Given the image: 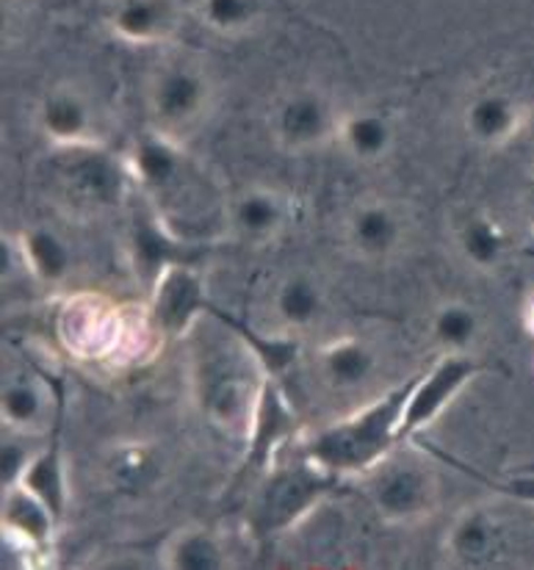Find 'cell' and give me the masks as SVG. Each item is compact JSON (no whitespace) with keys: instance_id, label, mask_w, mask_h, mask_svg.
Returning <instances> with one entry per match:
<instances>
[{"instance_id":"cell-2","label":"cell","mask_w":534,"mask_h":570,"mask_svg":"<svg viewBox=\"0 0 534 570\" xmlns=\"http://www.w3.org/2000/svg\"><path fill=\"white\" fill-rule=\"evenodd\" d=\"M474 374L476 366L463 352H448L427 377L411 387V396H407L405 413L399 421V438L413 435V432L432 424L446 410V404L468 385Z\"/></svg>"},{"instance_id":"cell-1","label":"cell","mask_w":534,"mask_h":570,"mask_svg":"<svg viewBox=\"0 0 534 570\" xmlns=\"http://www.w3.org/2000/svg\"><path fill=\"white\" fill-rule=\"evenodd\" d=\"M411 387L390 393L385 402H377L352 421L324 430L310 443V460L324 471L372 469L388 452L390 441L399 438V421L405 413Z\"/></svg>"},{"instance_id":"cell-3","label":"cell","mask_w":534,"mask_h":570,"mask_svg":"<svg viewBox=\"0 0 534 570\" xmlns=\"http://www.w3.org/2000/svg\"><path fill=\"white\" fill-rule=\"evenodd\" d=\"M208 106L206 78L189 67H172L158 72L150 89V108L164 128L175 130L195 122Z\"/></svg>"},{"instance_id":"cell-27","label":"cell","mask_w":534,"mask_h":570,"mask_svg":"<svg viewBox=\"0 0 534 570\" xmlns=\"http://www.w3.org/2000/svg\"><path fill=\"white\" fill-rule=\"evenodd\" d=\"M31 458L33 454H28L20 443H3V449H0V484H3V490L17 488L22 482Z\"/></svg>"},{"instance_id":"cell-25","label":"cell","mask_w":534,"mask_h":570,"mask_svg":"<svg viewBox=\"0 0 534 570\" xmlns=\"http://www.w3.org/2000/svg\"><path fill=\"white\" fill-rule=\"evenodd\" d=\"M493 529L485 521V515L474 512V515H465L463 521L454 527L452 532V551L463 560H476V557L485 554L491 549Z\"/></svg>"},{"instance_id":"cell-26","label":"cell","mask_w":534,"mask_h":570,"mask_svg":"<svg viewBox=\"0 0 534 570\" xmlns=\"http://www.w3.org/2000/svg\"><path fill=\"white\" fill-rule=\"evenodd\" d=\"M136 253H139L141 269H150L156 281L161 277V272L167 269V266H172L169 264L172 247H169L167 238L158 230H152V227H139V233H136Z\"/></svg>"},{"instance_id":"cell-4","label":"cell","mask_w":534,"mask_h":570,"mask_svg":"<svg viewBox=\"0 0 534 570\" xmlns=\"http://www.w3.org/2000/svg\"><path fill=\"white\" fill-rule=\"evenodd\" d=\"M275 134L288 150H310L333 134V111L316 92L288 97L275 117Z\"/></svg>"},{"instance_id":"cell-29","label":"cell","mask_w":534,"mask_h":570,"mask_svg":"<svg viewBox=\"0 0 534 570\" xmlns=\"http://www.w3.org/2000/svg\"><path fill=\"white\" fill-rule=\"evenodd\" d=\"M530 216H532V222H534V189L530 194Z\"/></svg>"},{"instance_id":"cell-22","label":"cell","mask_w":534,"mask_h":570,"mask_svg":"<svg viewBox=\"0 0 534 570\" xmlns=\"http://www.w3.org/2000/svg\"><path fill=\"white\" fill-rule=\"evenodd\" d=\"M0 410H3V421H9L17 430H28V426H37L42 421L44 396L33 382H11L3 387Z\"/></svg>"},{"instance_id":"cell-10","label":"cell","mask_w":534,"mask_h":570,"mask_svg":"<svg viewBox=\"0 0 534 570\" xmlns=\"http://www.w3.org/2000/svg\"><path fill=\"white\" fill-rule=\"evenodd\" d=\"M322 482L308 471H297V474H283L269 484L264 493V504H260V521L264 527H283L299 512L308 510L314 499L319 495Z\"/></svg>"},{"instance_id":"cell-12","label":"cell","mask_w":534,"mask_h":570,"mask_svg":"<svg viewBox=\"0 0 534 570\" xmlns=\"http://www.w3.org/2000/svg\"><path fill=\"white\" fill-rule=\"evenodd\" d=\"M3 529L11 538H22L26 543L37 546L44 543L53 532L56 515L37 499L33 493H28L26 488H9L3 490Z\"/></svg>"},{"instance_id":"cell-30","label":"cell","mask_w":534,"mask_h":570,"mask_svg":"<svg viewBox=\"0 0 534 570\" xmlns=\"http://www.w3.org/2000/svg\"><path fill=\"white\" fill-rule=\"evenodd\" d=\"M530 134H532V141H534V119H532V125H530Z\"/></svg>"},{"instance_id":"cell-8","label":"cell","mask_w":534,"mask_h":570,"mask_svg":"<svg viewBox=\"0 0 534 570\" xmlns=\"http://www.w3.org/2000/svg\"><path fill=\"white\" fill-rule=\"evenodd\" d=\"M402 222L388 205L372 203L355 210L349 222V242L363 258H385L399 247Z\"/></svg>"},{"instance_id":"cell-7","label":"cell","mask_w":534,"mask_h":570,"mask_svg":"<svg viewBox=\"0 0 534 570\" xmlns=\"http://www.w3.org/2000/svg\"><path fill=\"white\" fill-rule=\"evenodd\" d=\"M432 499L429 476L418 469H396L390 474L379 479L377 490H374V501L377 510L385 518L394 521H405V518L424 515Z\"/></svg>"},{"instance_id":"cell-21","label":"cell","mask_w":534,"mask_h":570,"mask_svg":"<svg viewBox=\"0 0 534 570\" xmlns=\"http://www.w3.org/2000/svg\"><path fill=\"white\" fill-rule=\"evenodd\" d=\"M476 313L463 302H448L432 318V335L446 352H465L476 338Z\"/></svg>"},{"instance_id":"cell-28","label":"cell","mask_w":534,"mask_h":570,"mask_svg":"<svg viewBox=\"0 0 534 570\" xmlns=\"http://www.w3.org/2000/svg\"><path fill=\"white\" fill-rule=\"evenodd\" d=\"M526 324H530V330L534 333V302L530 305V311H526Z\"/></svg>"},{"instance_id":"cell-11","label":"cell","mask_w":534,"mask_h":570,"mask_svg":"<svg viewBox=\"0 0 534 570\" xmlns=\"http://www.w3.org/2000/svg\"><path fill=\"white\" fill-rule=\"evenodd\" d=\"M39 122L56 145H78L92 134V108L78 92H53L42 102Z\"/></svg>"},{"instance_id":"cell-5","label":"cell","mask_w":534,"mask_h":570,"mask_svg":"<svg viewBox=\"0 0 534 570\" xmlns=\"http://www.w3.org/2000/svg\"><path fill=\"white\" fill-rule=\"evenodd\" d=\"M156 299H152V313L164 333L180 335L189 330L195 316L202 307V285L197 275H191L184 266H167L158 277Z\"/></svg>"},{"instance_id":"cell-19","label":"cell","mask_w":534,"mask_h":570,"mask_svg":"<svg viewBox=\"0 0 534 570\" xmlns=\"http://www.w3.org/2000/svg\"><path fill=\"white\" fill-rule=\"evenodd\" d=\"M322 291L308 277H291L277 288L275 311L288 327H310L322 316Z\"/></svg>"},{"instance_id":"cell-6","label":"cell","mask_w":534,"mask_h":570,"mask_svg":"<svg viewBox=\"0 0 534 570\" xmlns=\"http://www.w3.org/2000/svg\"><path fill=\"white\" fill-rule=\"evenodd\" d=\"M111 28L125 42H161L178 28V3L175 0H113Z\"/></svg>"},{"instance_id":"cell-15","label":"cell","mask_w":534,"mask_h":570,"mask_svg":"<svg viewBox=\"0 0 534 570\" xmlns=\"http://www.w3.org/2000/svg\"><path fill=\"white\" fill-rule=\"evenodd\" d=\"M20 488H26L28 493L37 495L56 518H61L67 504V479L65 469H61L59 454H56L53 449L42 454H33L26 474H22Z\"/></svg>"},{"instance_id":"cell-20","label":"cell","mask_w":534,"mask_h":570,"mask_svg":"<svg viewBox=\"0 0 534 570\" xmlns=\"http://www.w3.org/2000/svg\"><path fill=\"white\" fill-rule=\"evenodd\" d=\"M233 222L247 238H269L283 225V203L271 191H247L233 208Z\"/></svg>"},{"instance_id":"cell-16","label":"cell","mask_w":534,"mask_h":570,"mask_svg":"<svg viewBox=\"0 0 534 570\" xmlns=\"http://www.w3.org/2000/svg\"><path fill=\"white\" fill-rule=\"evenodd\" d=\"M322 366L327 380L340 391L363 385L374 372V355L360 341H340L324 350Z\"/></svg>"},{"instance_id":"cell-14","label":"cell","mask_w":534,"mask_h":570,"mask_svg":"<svg viewBox=\"0 0 534 570\" xmlns=\"http://www.w3.org/2000/svg\"><path fill=\"white\" fill-rule=\"evenodd\" d=\"M340 139L357 161H377L388 153L394 130H390L388 119L379 117V114H352L340 125Z\"/></svg>"},{"instance_id":"cell-13","label":"cell","mask_w":534,"mask_h":570,"mask_svg":"<svg viewBox=\"0 0 534 570\" xmlns=\"http://www.w3.org/2000/svg\"><path fill=\"white\" fill-rule=\"evenodd\" d=\"M22 261H26L28 272L39 277L42 283H61L70 275L72 255L67 244L56 236L53 230L44 227H33V230L22 233Z\"/></svg>"},{"instance_id":"cell-9","label":"cell","mask_w":534,"mask_h":570,"mask_svg":"<svg viewBox=\"0 0 534 570\" xmlns=\"http://www.w3.org/2000/svg\"><path fill=\"white\" fill-rule=\"evenodd\" d=\"M524 114L507 95H482L465 111L468 134L482 145H504L521 130Z\"/></svg>"},{"instance_id":"cell-18","label":"cell","mask_w":534,"mask_h":570,"mask_svg":"<svg viewBox=\"0 0 534 570\" xmlns=\"http://www.w3.org/2000/svg\"><path fill=\"white\" fill-rule=\"evenodd\" d=\"M164 562L172 570H219L225 566V551L211 532H180L167 546Z\"/></svg>"},{"instance_id":"cell-17","label":"cell","mask_w":534,"mask_h":570,"mask_svg":"<svg viewBox=\"0 0 534 570\" xmlns=\"http://www.w3.org/2000/svg\"><path fill=\"white\" fill-rule=\"evenodd\" d=\"M134 173L145 186L161 189L180 173V153L161 136H145L134 150Z\"/></svg>"},{"instance_id":"cell-23","label":"cell","mask_w":534,"mask_h":570,"mask_svg":"<svg viewBox=\"0 0 534 570\" xmlns=\"http://www.w3.org/2000/svg\"><path fill=\"white\" fill-rule=\"evenodd\" d=\"M459 244H463L465 258H468L471 264L482 266V269L496 266L504 253V236L496 227V222L491 219H471L468 225L463 227Z\"/></svg>"},{"instance_id":"cell-24","label":"cell","mask_w":534,"mask_h":570,"mask_svg":"<svg viewBox=\"0 0 534 570\" xmlns=\"http://www.w3.org/2000/svg\"><path fill=\"white\" fill-rule=\"evenodd\" d=\"M202 20L219 33L247 31L258 17V0H202Z\"/></svg>"}]
</instances>
